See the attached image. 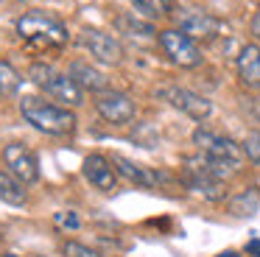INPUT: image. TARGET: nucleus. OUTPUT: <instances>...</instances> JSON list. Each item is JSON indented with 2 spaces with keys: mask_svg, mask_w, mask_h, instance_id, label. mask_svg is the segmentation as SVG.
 <instances>
[{
  "mask_svg": "<svg viewBox=\"0 0 260 257\" xmlns=\"http://www.w3.org/2000/svg\"><path fill=\"white\" fill-rule=\"evenodd\" d=\"M226 176H232L230 168L207 159V156H187L182 168V179L193 193L204 196L207 201H221L226 196Z\"/></svg>",
  "mask_w": 260,
  "mask_h": 257,
  "instance_id": "7ed1b4c3",
  "label": "nucleus"
},
{
  "mask_svg": "<svg viewBox=\"0 0 260 257\" xmlns=\"http://www.w3.org/2000/svg\"><path fill=\"white\" fill-rule=\"evenodd\" d=\"M81 173L84 179L92 184L95 190H104V193H112L118 187V171H115L112 159L104 154H90L81 165Z\"/></svg>",
  "mask_w": 260,
  "mask_h": 257,
  "instance_id": "f8f14e48",
  "label": "nucleus"
},
{
  "mask_svg": "<svg viewBox=\"0 0 260 257\" xmlns=\"http://www.w3.org/2000/svg\"><path fill=\"white\" fill-rule=\"evenodd\" d=\"M112 165H115V171H118V176H123L126 182L137 184V187H157V184L165 182L162 173L151 171V168H146V165H137V162L129 159V156L115 154L112 156Z\"/></svg>",
  "mask_w": 260,
  "mask_h": 257,
  "instance_id": "ddd939ff",
  "label": "nucleus"
},
{
  "mask_svg": "<svg viewBox=\"0 0 260 257\" xmlns=\"http://www.w3.org/2000/svg\"><path fill=\"white\" fill-rule=\"evenodd\" d=\"M249 31H252V37L260 42V11L252 17V22H249Z\"/></svg>",
  "mask_w": 260,
  "mask_h": 257,
  "instance_id": "b1692460",
  "label": "nucleus"
},
{
  "mask_svg": "<svg viewBox=\"0 0 260 257\" xmlns=\"http://www.w3.org/2000/svg\"><path fill=\"white\" fill-rule=\"evenodd\" d=\"M28 78L51 101H56V104H62V106H70V109H73V106H81V101H84V89L70 78V73H59L56 67L45 65V61H34V65L28 67Z\"/></svg>",
  "mask_w": 260,
  "mask_h": 257,
  "instance_id": "20e7f679",
  "label": "nucleus"
},
{
  "mask_svg": "<svg viewBox=\"0 0 260 257\" xmlns=\"http://www.w3.org/2000/svg\"><path fill=\"white\" fill-rule=\"evenodd\" d=\"M174 20H176V28L182 34H187L190 39H196V42H213L221 34V20L207 9H193V6L176 9Z\"/></svg>",
  "mask_w": 260,
  "mask_h": 257,
  "instance_id": "0eeeda50",
  "label": "nucleus"
},
{
  "mask_svg": "<svg viewBox=\"0 0 260 257\" xmlns=\"http://www.w3.org/2000/svg\"><path fill=\"white\" fill-rule=\"evenodd\" d=\"M0 238H3V232H0Z\"/></svg>",
  "mask_w": 260,
  "mask_h": 257,
  "instance_id": "cd10ccee",
  "label": "nucleus"
},
{
  "mask_svg": "<svg viewBox=\"0 0 260 257\" xmlns=\"http://www.w3.org/2000/svg\"><path fill=\"white\" fill-rule=\"evenodd\" d=\"M23 87V76L9 65L6 59H0V98H12Z\"/></svg>",
  "mask_w": 260,
  "mask_h": 257,
  "instance_id": "a211bd4d",
  "label": "nucleus"
},
{
  "mask_svg": "<svg viewBox=\"0 0 260 257\" xmlns=\"http://www.w3.org/2000/svg\"><path fill=\"white\" fill-rule=\"evenodd\" d=\"M62 254L64 257H104L98 249H92V246H87V243H79V240H64Z\"/></svg>",
  "mask_w": 260,
  "mask_h": 257,
  "instance_id": "412c9836",
  "label": "nucleus"
},
{
  "mask_svg": "<svg viewBox=\"0 0 260 257\" xmlns=\"http://www.w3.org/2000/svg\"><path fill=\"white\" fill-rule=\"evenodd\" d=\"M193 145L199 148V154L207 156V159L218 162V165L230 168L232 173L241 171L243 159H246V154H243V145H238L232 137H226V134H218V132H210V128L199 126L196 132H193Z\"/></svg>",
  "mask_w": 260,
  "mask_h": 257,
  "instance_id": "39448f33",
  "label": "nucleus"
},
{
  "mask_svg": "<svg viewBox=\"0 0 260 257\" xmlns=\"http://www.w3.org/2000/svg\"><path fill=\"white\" fill-rule=\"evenodd\" d=\"M235 70L241 84L252 89H260V42L257 45H243L235 59Z\"/></svg>",
  "mask_w": 260,
  "mask_h": 257,
  "instance_id": "2eb2a0df",
  "label": "nucleus"
},
{
  "mask_svg": "<svg viewBox=\"0 0 260 257\" xmlns=\"http://www.w3.org/2000/svg\"><path fill=\"white\" fill-rule=\"evenodd\" d=\"M17 37L37 50H62L70 42L68 25L45 11H28L17 20Z\"/></svg>",
  "mask_w": 260,
  "mask_h": 257,
  "instance_id": "f03ea898",
  "label": "nucleus"
},
{
  "mask_svg": "<svg viewBox=\"0 0 260 257\" xmlns=\"http://www.w3.org/2000/svg\"><path fill=\"white\" fill-rule=\"evenodd\" d=\"M20 115L28 126H34L42 134H51V137L73 134L76 126H79L76 112L70 106L53 104V101H45L40 95H23L20 98Z\"/></svg>",
  "mask_w": 260,
  "mask_h": 257,
  "instance_id": "f257e3e1",
  "label": "nucleus"
},
{
  "mask_svg": "<svg viewBox=\"0 0 260 257\" xmlns=\"http://www.w3.org/2000/svg\"><path fill=\"white\" fill-rule=\"evenodd\" d=\"M0 201H6V204H25L28 201V193H25V184L14 176L9 168H0Z\"/></svg>",
  "mask_w": 260,
  "mask_h": 257,
  "instance_id": "dca6fc26",
  "label": "nucleus"
},
{
  "mask_svg": "<svg viewBox=\"0 0 260 257\" xmlns=\"http://www.w3.org/2000/svg\"><path fill=\"white\" fill-rule=\"evenodd\" d=\"M132 6H135V14L143 17V20H148V22L174 17V11H176L174 0H132Z\"/></svg>",
  "mask_w": 260,
  "mask_h": 257,
  "instance_id": "f3484780",
  "label": "nucleus"
},
{
  "mask_svg": "<svg viewBox=\"0 0 260 257\" xmlns=\"http://www.w3.org/2000/svg\"><path fill=\"white\" fill-rule=\"evenodd\" d=\"M257 207H260V193L254 187H249L246 193L235 196V199L230 201V210L235 212V215H252Z\"/></svg>",
  "mask_w": 260,
  "mask_h": 257,
  "instance_id": "aec40b11",
  "label": "nucleus"
},
{
  "mask_svg": "<svg viewBox=\"0 0 260 257\" xmlns=\"http://www.w3.org/2000/svg\"><path fill=\"white\" fill-rule=\"evenodd\" d=\"M3 257H20V254H3Z\"/></svg>",
  "mask_w": 260,
  "mask_h": 257,
  "instance_id": "bb28decb",
  "label": "nucleus"
},
{
  "mask_svg": "<svg viewBox=\"0 0 260 257\" xmlns=\"http://www.w3.org/2000/svg\"><path fill=\"white\" fill-rule=\"evenodd\" d=\"M79 45L95 61H101V65H120L123 56H126L120 39L112 37V34L98 31V28H84V31L79 34Z\"/></svg>",
  "mask_w": 260,
  "mask_h": 257,
  "instance_id": "1a4fd4ad",
  "label": "nucleus"
},
{
  "mask_svg": "<svg viewBox=\"0 0 260 257\" xmlns=\"http://www.w3.org/2000/svg\"><path fill=\"white\" fill-rule=\"evenodd\" d=\"M157 42H159V48H162L165 59H168L171 65L182 67V70H193V67H199L204 61L199 42L190 39L187 34H182L179 28H165V31H159Z\"/></svg>",
  "mask_w": 260,
  "mask_h": 257,
  "instance_id": "423d86ee",
  "label": "nucleus"
},
{
  "mask_svg": "<svg viewBox=\"0 0 260 257\" xmlns=\"http://www.w3.org/2000/svg\"><path fill=\"white\" fill-rule=\"evenodd\" d=\"M68 73H70V78H73L81 89H90V92H95V95L109 89V78L104 76L95 65H90V61H81V59L70 61Z\"/></svg>",
  "mask_w": 260,
  "mask_h": 257,
  "instance_id": "4468645a",
  "label": "nucleus"
},
{
  "mask_svg": "<svg viewBox=\"0 0 260 257\" xmlns=\"http://www.w3.org/2000/svg\"><path fill=\"white\" fill-rule=\"evenodd\" d=\"M215 257H241V254H238V251H232V249H230V251H221V254H215Z\"/></svg>",
  "mask_w": 260,
  "mask_h": 257,
  "instance_id": "a878e982",
  "label": "nucleus"
},
{
  "mask_svg": "<svg viewBox=\"0 0 260 257\" xmlns=\"http://www.w3.org/2000/svg\"><path fill=\"white\" fill-rule=\"evenodd\" d=\"M243 154H246L254 165H260V132H252L243 140Z\"/></svg>",
  "mask_w": 260,
  "mask_h": 257,
  "instance_id": "4be33fe9",
  "label": "nucleus"
},
{
  "mask_svg": "<svg viewBox=\"0 0 260 257\" xmlns=\"http://www.w3.org/2000/svg\"><path fill=\"white\" fill-rule=\"evenodd\" d=\"M246 251H249V254H252V257H260V240H249Z\"/></svg>",
  "mask_w": 260,
  "mask_h": 257,
  "instance_id": "393cba45",
  "label": "nucleus"
},
{
  "mask_svg": "<svg viewBox=\"0 0 260 257\" xmlns=\"http://www.w3.org/2000/svg\"><path fill=\"white\" fill-rule=\"evenodd\" d=\"M3 165L23 184L40 182V159H37V154L25 143H9L3 148Z\"/></svg>",
  "mask_w": 260,
  "mask_h": 257,
  "instance_id": "9b49d317",
  "label": "nucleus"
},
{
  "mask_svg": "<svg viewBox=\"0 0 260 257\" xmlns=\"http://www.w3.org/2000/svg\"><path fill=\"white\" fill-rule=\"evenodd\" d=\"M56 227H62V229H76L79 227V218H76V212H56Z\"/></svg>",
  "mask_w": 260,
  "mask_h": 257,
  "instance_id": "5701e85b",
  "label": "nucleus"
},
{
  "mask_svg": "<svg viewBox=\"0 0 260 257\" xmlns=\"http://www.w3.org/2000/svg\"><path fill=\"white\" fill-rule=\"evenodd\" d=\"M118 28L123 34H129V37H154V28H151V22L148 20H143V17H126V14H120L118 17Z\"/></svg>",
  "mask_w": 260,
  "mask_h": 257,
  "instance_id": "6ab92c4d",
  "label": "nucleus"
},
{
  "mask_svg": "<svg viewBox=\"0 0 260 257\" xmlns=\"http://www.w3.org/2000/svg\"><path fill=\"white\" fill-rule=\"evenodd\" d=\"M157 95L165 101V104H171L174 109H179L182 115H187L190 120H207L210 115H213V104H210L204 95L193 92V89L187 87H159Z\"/></svg>",
  "mask_w": 260,
  "mask_h": 257,
  "instance_id": "6e6552de",
  "label": "nucleus"
},
{
  "mask_svg": "<svg viewBox=\"0 0 260 257\" xmlns=\"http://www.w3.org/2000/svg\"><path fill=\"white\" fill-rule=\"evenodd\" d=\"M92 104H95L98 115H101L107 123H112V126H123V123L135 120V115H137L135 101H132L126 92H120V89H107V92H98Z\"/></svg>",
  "mask_w": 260,
  "mask_h": 257,
  "instance_id": "9d476101",
  "label": "nucleus"
}]
</instances>
